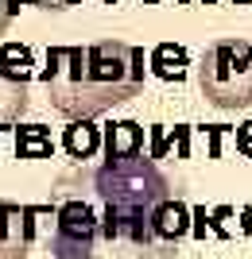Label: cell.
<instances>
[{
  "label": "cell",
  "instance_id": "cell-17",
  "mask_svg": "<svg viewBox=\"0 0 252 259\" xmlns=\"http://www.w3.org/2000/svg\"><path fill=\"white\" fill-rule=\"evenodd\" d=\"M143 4H159V0H143Z\"/></svg>",
  "mask_w": 252,
  "mask_h": 259
},
{
  "label": "cell",
  "instance_id": "cell-12",
  "mask_svg": "<svg viewBox=\"0 0 252 259\" xmlns=\"http://www.w3.org/2000/svg\"><path fill=\"white\" fill-rule=\"evenodd\" d=\"M31 66H35V58H31L27 47H20V43H0V70H4V74L27 77V81H31Z\"/></svg>",
  "mask_w": 252,
  "mask_h": 259
},
{
  "label": "cell",
  "instance_id": "cell-8",
  "mask_svg": "<svg viewBox=\"0 0 252 259\" xmlns=\"http://www.w3.org/2000/svg\"><path fill=\"white\" fill-rule=\"evenodd\" d=\"M148 66H152V74L163 77V81H183V77H187V66H190V54L183 51V47H175V43H159L152 51V58H148Z\"/></svg>",
  "mask_w": 252,
  "mask_h": 259
},
{
  "label": "cell",
  "instance_id": "cell-14",
  "mask_svg": "<svg viewBox=\"0 0 252 259\" xmlns=\"http://www.w3.org/2000/svg\"><path fill=\"white\" fill-rule=\"evenodd\" d=\"M237 151H241L244 159H252V124H244V128L237 132Z\"/></svg>",
  "mask_w": 252,
  "mask_h": 259
},
{
  "label": "cell",
  "instance_id": "cell-10",
  "mask_svg": "<svg viewBox=\"0 0 252 259\" xmlns=\"http://www.w3.org/2000/svg\"><path fill=\"white\" fill-rule=\"evenodd\" d=\"M143 151V128L136 120H121V124H109L105 132V155H136Z\"/></svg>",
  "mask_w": 252,
  "mask_h": 259
},
{
  "label": "cell",
  "instance_id": "cell-2",
  "mask_svg": "<svg viewBox=\"0 0 252 259\" xmlns=\"http://www.w3.org/2000/svg\"><path fill=\"white\" fill-rule=\"evenodd\" d=\"M93 201L117 209H155L159 201L175 197L171 174L152 159V155H105L93 174H86Z\"/></svg>",
  "mask_w": 252,
  "mask_h": 259
},
{
  "label": "cell",
  "instance_id": "cell-13",
  "mask_svg": "<svg viewBox=\"0 0 252 259\" xmlns=\"http://www.w3.org/2000/svg\"><path fill=\"white\" fill-rule=\"evenodd\" d=\"M12 4H16V12H20L23 4L43 8V12H70V8H78V4H86V0H12Z\"/></svg>",
  "mask_w": 252,
  "mask_h": 259
},
{
  "label": "cell",
  "instance_id": "cell-5",
  "mask_svg": "<svg viewBox=\"0 0 252 259\" xmlns=\"http://www.w3.org/2000/svg\"><path fill=\"white\" fill-rule=\"evenodd\" d=\"M43 213L39 205H16L0 201V259H27L35 240V217Z\"/></svg>",
  "mask_w": 252,
  "mask_h": 259
},
{
  "label": "cell",
  "instance_id": "cell-18",
  "mask_svg": "<svg viewBox=\"0 0 252 259\" xmlns=\"http://www.w3.org/2000/svg\"><path fill=\"white\" fill-rule=\"evenodd\" d=\"M237 4H248V0H237Z\"/></svg>",
  "mask_w": 252,
  "mask_h": 259
},
{
  "label": "cell",
  "instance_id": "cell-7",
  "mask_svg": "<svg viewBox=\"0 0 252 259\" xmlns=\"http://www.w3.org/2000/svg\"><path fill=\"white\" fill-rule=\"evenodd\" d=\"M31 105V81L0 70V124H16Z\"/></svg>",
  "mask_w": 252,
  "mask_h": 259
},
{
  "label": "cell",
  "instance_id": "cell-4",
  "mask_svg": "<svg viewBox=\"0 0 252 259\" xmlns=\"http://www.w3.org/2000/svg\"><path fill=\"white\" fill-rule=\"evenodd\" d=\"M97 232L101 213L86 197L62 194L55 209V228H51V255L55 259H97Z\"/></svg>",
  "mask_w": 252,
  "mask_h": 259
},
{
  "label": "cell",
  "instance_id": "cell-11",
  "mask_svg": "<svg viewBox=\"0 0 252 259\" xmlns=\"http://www.w3.org/2000/svg\"><path fill=\"white\" fill-rule=\"evenodd\" d=\"M55 143H51V132L43 124H27V128L16 132V155L20 159H51Z\"/></svg>",
  "mask_w": 252,
  "mask_h": 259
},
{
  "label": "cell",
  "instance_id": "cell-9",
  "mask_svg": "<svg viewBox=\"0 0 252 259\" xmlns=\"http://www.w3.org/2000/svg\"><path fill=\"white\" fill-rule=\"evenodd\" d=\"M101 143H105V136H101L89 120H74L62 136V147L74 155V159H93V155L101 151Z\"/></svg>",
  "mask_w": 252,
  "mask_h": 259
},
{
  "label": "cell",
  "instance_id": "cell-3",
  "mask_svg": "<svg viewBox=\"0 0 252 259\" xmlns=\"http://www.w3.org/2000/svg\"><path fill=\"white\" fill-rule=\"evenodd\" d=\"M198 89L218 108L252 105V43L248 39H213L198 62Z\"/></svg>",
  "mask_w": 252,
  "mask_h": 259
},
{
  "label": "cell",
  "instance_id": "cell-16",
  "mask_svg": "<svg viewBox=\"0 0 252 259\" xmlns=\"http://www.w3.org/2000/svg\"><path fill=\"white\" fill-rule=\"evenodd\" d=\"M241 228H244V236H252V205H244V213H241Z\"/></svg>",
  "mask_w": 252,
  "mask_h": 259
},
{
  "label": "cell",
  "instance_id": "cell-1",
  "mask_svg": "<svg viewBox=\"0 0 252 259\" xmlns=\"http://www.w3.org/2000/svg\"><path fill=\"white\" fill-rule=\"evenodd\" d=\"M39 77L55 112L66 120H93L143 89V51L113 35L82 47H51Z\"/></svg>",
  "mask_w": 252,
  "mask_h": 259
},
{
  "label": "cell",
  "instance_id": "cell-15",
  "mask_svg": "<svg viewBox=\"0 0 252 259\" xmlns=\"http://www.w3.org/2000/svg\"><path fill=\"white\" fill-rule=\"evenodd\" d=\"M12 16H16V4H12V0H0V35H4V27L12 23Z\"/></svg>",
  "mask_w": 252,
  "mask_h": 259
},
{
  "label": "cell",
  "instance_id": "cell-6",
  "mask_svg": "<svg viewBox=\"0 0 252 259\" xmlns=\"http://www.w3.org/2000/svg\"><path fill=\"white\" fill-rule=\"evenodd\" d=\"M190 221H194V209H187V201H178V197H167L152 209V228L163 248H175L178 240L190 236Z\"/></svg>",
  "mask_w": 252,
  "mask_h": 259
}]
</instances>
